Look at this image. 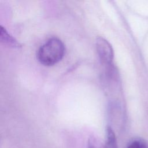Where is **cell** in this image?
I'll return each instance as SVG.
<instances>
[{
	"mask_svg": "<svg viewBox=\"0 0 148 148\" xmlns=\"http://www.w3.org/2000/svg\"><path fill=\"white\" fill-rule=\"evenodd\" d=\"M65 46L58 38L53 37L48 39L38 49L37 58L45 66H52L62 60L65 54Z\"/></svg>",
	"mask_w": 148,
	"mask_h": 148,
	"instance_id": "obj_1",
	"label": "cell"
},
{
	"mask_svg": "<svg viewBox=\"0 0 148 148\" xmlns=\"http://www.w3.org/2000/svg\"><path fill=\"white\" fill-rule=\"evenodd\" d=\"M96 48L101 60L106 64L112 62L113 58V51L110 43L102 37L96 40Z\"/></svg>",
	"mask_w": 148,
	"mask_h": 148,
	"instance_id": "obj_2",
	"label": "cell"
},
{
	"mask_svg": "<svg viewBox=\"0 0 148 148\" xmlns=\"http://www.w3.org/2000/svg\"><path fill=\"white\" fill-rule=\"evenodd\" d=\"M90 148H118L115 134L113 129L108 126L106 130V139L103 144L99 141L95 143Z\"/></svg>",
	"mask_w": 148,
	"mask_h": 148,
	"instance_id": "obj_3",
	"label": "cell"
},
{
	"mask_svg": "<svg viewBox=\"0 0 148 148\" xmlns=\"http://www.w3.org/2000/svg\"><path fill=\"white\" fill-rule=\"evenodd\" d=\"M126 148H148V144L143 139L135 138L128 143Z\"/></svg>",
	"mask_w": 148,
	"mask_h": 148,
	"instance_id": "obj_4",
	"label": "cell"
}]
</instances>
